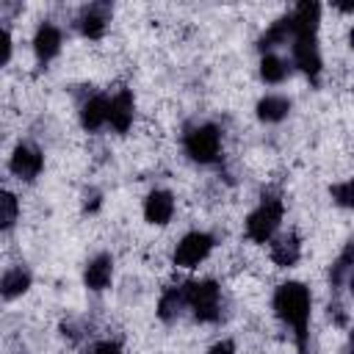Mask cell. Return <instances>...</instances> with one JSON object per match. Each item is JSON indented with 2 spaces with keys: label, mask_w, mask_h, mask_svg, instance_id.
Here are the masks:
<instances>
[{
  "label": "cell",
  "mask_w": 354,
  "mask_h": 354,
  "mask_svg": "<svg viewBox=\"0 0 354 354\" xmlns=\"http://www.w3.org/2000/svg\"><path fill=\"white\" fill-rule=\"evenodd\" d=\"M171 213H174V196L169 191L155 188V191L147 194V199H144V218L149 224H166L171 218Z\"/></svg>",
  "instance_id": "11"
},
{
  "label": "cell",
  "mask_w": 354,
  "mask_h": 354,
  "mask_svg": "<svg viewBox=\"0 0 354 354\" xmlns=\"http://www.w3.org/2000/svg\"><path fill=\"white\" fill-rule=\"evenodd\" d=\"M185 307V290L183 288H166L158 301V315L163 321H174Z\"/></svg>",
  "instance_id": "19"
},
{
  "label": "cell",
  "mask_w": 354,
  "mask_h": 354,
  "mask_svg": "<svg viewBox=\"0 0 354 354\" xmlns=\"http://www.w3.org/2000/svg\"><path fill=\"white\" fill-rule=\"evenodd\" d=\"M288 72H290V66L279 55H274V53H266L263 55V61H260V77L266 83H282L288 77Z\"/></svg>",
  "instance_id": "20"
},
{
  "label": "cell",
  "mask_w": 354,
  "mask_h": 354,
  "mask_svg": "<svg viewBox=\"0 0 354 354\" xmlns=\"http://www.w3.org/2000/svg\"><path fill=\"white\" fill-rule=\"evenodd\" d=\"M11 58V36L6 28H0V66H6Z\"/></svg>",
  "instance_id": "24"
},
{
  "label": "cell",
  "mask_w": 354,
  "mask_h": 354,
  "mask_svg": "<svg viewBox=\"0 0 354 354\" xmlns=\"http://www.w3.org/2000/svg\"><path fill=\"white\" fill-rule=\"evenodd\" d=\"M80 124H83L88 133H94V130H100L102 124H108V97L91 94V97L80 105Z\"/></svg>",
  "instance_id": "13"
},
{
  "label": "cell",
  "mask_w": 354,
  "mask_h": 354,
  "mask_svg": "<svg viewBox=\"0 0 354 354\" xmlns=\"http://www.w3.org/2000/svg\"><path fill=\"white\" fill-rule=\"evenodd\" d=\"M332 196H335L337 205L348 207V205H351V183L346 180V183H340V185H332Z\"/></svg>",
  "instance_id": "23"
},
{
  "label": "cell",
  "mask_w": 354,
  "mask_h": 354,
  "mask_svg": "<svg viewBox=\"0 0 354 354\" xmlns=\"http://www.w3.org/2000/svg\"><path fill=\"white\" fill-rule=\"evenodd\" d=\"M8 166H11V171H14L19 180H33V177H39V171H41V166H44V158H41V152H39L36 147L19 144V147L14 149Z\"/></svg>",
  "instance_id": "7"
},
{
  "label": "cell",
  "mask_w": 354,
  "mask_h": 354,
  "mask_svg": "<svg viewBox=\"0 0 354 354\" xmlns=\"http://www.w3.org/2000/svg\"><path fill=\"white\" fill-rule=\"evenodd\" d=\"M288 17H290V25H293V39L315 36L318 33V22H321V6L313 3V0H304Z\"/></svg>",
  "instance_id": "9"
},
{
  "label": "cell",
  "mask_w": 354,
  "mask_h": 354,
  "mask_svg": "<svg viewBox=\"0 0 354 354\" xmlns=\"http://www.w3.org/2000/svg\"><path fill=\"white\" fill-rule=\"evenodd\" d=\"M348 277H351V243H346L343 254H340V257L335 260V266H332V274H329L332 288H343V285L348 282Z\"/></svg>",
  "instance_id": "22"
},
{
  "label": "cell",
  "mask_w": 354,
  "mask_h": 354,
  "mask_svg": "<svg viewBox=\"0 0 354 354\" xmlns=\"http://www.w3.org/2000/svg\"><path fill=\"white\" fill-rule=\"evenodd\" d=\"M210 249H213V238L207 232H199V230L188 232V235H183V241L174 249V263L180 268H196L210 254Z\"/></svg>",
  "instance_id": "5"
},
{
  "label": "cell",
  "mask_w": 354,
  "mask_h": 354,
  "mask_svg": "<svg viewBox=\"0 0 354 354\" xmlns=\"http://www.w3.org/2000/svg\"><path fill=\"white\" fill-rule=\"evenodd\" d=\"M299 257H301V243H299V235L296 232H288V235H282V238H277L271 243V260L277 266L290 268V266L299 263Z\"/></svg>",
  "instance_id": "15"
},
{
  "label": "cell",
  "mask_w": 354,
  "mask_h": 354,
  "mask_svg": "<svg viewBox=\"0 0 354 354\" xmlns=\"http://www.w3.org/2000/svg\"><path fill=\"white\" fill-rule=\"evenodd\" d=\"M83 279H86V285L91 290H105L111 285V279H113V260H111V254H97L94 260H88Z\"/></svg>",
  "instance_id": "14"
},
{
  "label": "cell",
  "mask_w": 354,
  "mask_h": 354,
  "mask_svg": "<svg viewBox=\"0 0 354 354\" xmlns=\"http://www.w3.org/2000/svg\"><path fill=\"white\" fill-rule=\"evenodd\" d=\"M183 144H185V152H188L191 160L213 163L218 158V152H221V133H218L216 124H196V127H191L185 133Z\"/></svg>",
  "instance_id": "4"
},
{
  "label": "cell",
  "mask_w": 354,
  "mask_h": 354,
  "mask_svg": "<svg viewBox=\"0 0 354 354\" xmlns=\"http://www.w3.org/2000/svg\"><path fill=\"white\" fill-rule=\"evenodd\" d=\"M185 290V307L194 310L196 321H218L221 315V290L213 279H199V282H188L183 285Z\"/></svg>",
  "instance_id": "2"
},
{
  "label": "cell",
  "mask_w": 354,
  "mask_h": 354,
  "mask_svg": "<svg viewBox=\"0 0 354 354\" xmlns=\"http://www.w3.org/2000/svg\"><path fill=\"white\" fill-rule=\"evenodd\" d=\"M288 39H293V25L290 17H279L263 36H260V50H274L279 44H285Z\"/></svg>",
  "instance_id": "18"
},
{
  "label": "cell",
  "mask_w": 354,
  "mask_h": 354,
  "mask_svg": "<svg viewBox=\"0 0 354 354\" xmlns=\"http://www.w3.org/2000/svg\"><path fill=\"white\" fill-rule=\"evenodd\" d=\"M33 50H36V58H39L41 64L53 61V58L61 53V30H58L53 22L39 25L36 39H33Z\"/></svg>",
  "instance_id": "12"
},
{
  "label": "cell",
  "mask_w": 354,
  "mask_h": 354,
  "mask_svg": "<svg viewBox=\"0 0 354 354\" xmlns=\"http://www.w3.org/2000/svg\"><path fill=\"white\" fill-rule=\"evenodd\" d=\"M210 354H235V346H232L230 340H221V343H216V346L210 348Z\"/></svg>",
  "instance_id": "26"
},
{
  "label": "cell",
  "mask_w": 354,
  "mask_h": 354,
  "mask_svg": "<svg viewBox=\"0 0 354 354\" xmlns=\"http://www.w3.org/2000/svg\"><path fill=\"white\" fill-rule=\"evenodd\" d=\"M88 354H122V348H119V343H113V340H102V343H97Z\"/></svg>",
  "instance_id": "25"
},
{
  "label": "cell",
  "mask_w": 354,
  "mask_h": 354,
  "mask_svg": "<svg viewBox=\"0 0 354 354\" xmlns=\"http://www.w3.org/2000/svg\"><path fill=\"white\" fill-rule=\"evenodd\" d=\"M290 111V100L279 94H268L257 102V119L260 122H282Z\"/></svg>",
  "instance_id": "17"
},
{
  "label": "cell",
  "mask_w": 354,
  "mask_h": 354,
  "mask_svg": "<svg viewBox=\"0 0 354 354\" xmlns=\"http://www.w3.org/2000/svg\"><path fill=\"white\" fill-rule=\"evenodd\" d=\"M19 216V202L11 191H0V232L3 230H11L14 221Z\"/></svg>",
  "instance_id": "21"
},
{
  "label": "cell",
  "mask_w": 354,
  "mask_h": 354,
  "mask_svg": "<svg viewBox=\"0 0 354 354\" xmlns=\"http://www.w3.org/2000/svg\"><path fill=\"white\" fill-rule=\"evenodd\" d=\"M310 304H313L310 290L301 282H282L277 288V293H274V313H277L279 321H285L293 329V335H296V340H299L301 348L307 343Z\"/></svg>",
  "instance_id": "1"
},
{
  "label": "cell",
  "mask_w": 354,
  "mask_h": 354,
  "mask_svg": "<svg viewBox=\"0 0 354 354\" xmlns=\"http://www.w3.org/2000/svg\"><path fill=\"white\" fill-rule=\"evenodd\" d=\"M28 288H30V271L22 268V266H14V268H8V271L0 277V296H3V299H17V296H22Z\"/></svg>",
  "instance_id": "16"
},
{
  "label": "cell",
  "mask_w": 354,
  "mask_h": 354,
  "mask_svg": "<svg viewBox=\"0 0 354 354\" xmlns=\"http://www.w3.org/2000/svg\"><path fill=\"white\" fill-rule=\"evenodd\" d=\"M282 213H285V207H282V199L279 196H263L260 205L246 218V235L254 243L271 241V235L277 232V227L282 221Z\"/></svg>",
  "instance_id": "3"
},
{
  "label": "cell",
  "mask_w": 354,
  "mask_h": 354,
  "mask_svg": "<svg viewBox=\"0 0 354 354\" xmlns=\"http://www.w3.org/2000/svg\"><path fill=\"white\" fill-rule=\"evenodd\" d=\"M108 124L116 130V133H124L130 124H133V94L127 88L116 91L111 100H108Z\"/></svg>",
  "instance_id": "10"
},
{
  "label": "cell",
  "mask_w": 354,
  "mask_h": 354,
  "mask_svg": "<svg viewBox=\"0 0 354 354\" xmlns=\"http://www.w3.org/2000/svg\"><path fill=\"white\" fill-rule=\"evenodd\" d=\"M293 64H296L313 83H318V75H321V53H318L315 36L293 39Z\"/></svg>",
  "instance_id": "6"
},
{
  "label": "cell",
  "mask_w": 354,
  "mask_h": 354,
  "mask_svg": "<svg viewBox=\"0 0 354 354\" xmlns=\"http://www.w3.org/2000/svg\"><path fill=\"white\" fill-rule=\"evenodd\" d=\"M108 22H111V6H108V3H91V6H86V8L80 11V17H77V28H80V33L88 36V39H100V36L105 33Z\"/></svg>",
  "instance_id": "8"
}]
</instances>
